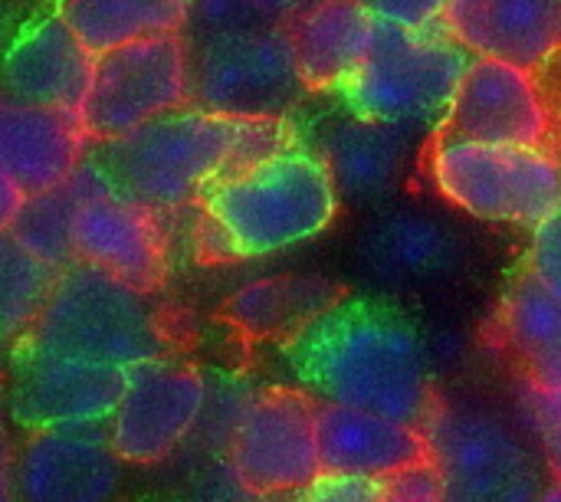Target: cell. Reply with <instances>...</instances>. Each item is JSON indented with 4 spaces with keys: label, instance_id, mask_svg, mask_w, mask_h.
I'll return each instance as SVG.
<instances>
[{
    "label": "cell",
    "instance_id": "cell-1",
    "mask_svg": "<svg viewBox=\"0 0 561 502\" xmlns=\"http://www.w3.org/2000/svg\"><path fill=\"white\" fill-rule=\"evenodd\" d=\"M283 355L299 385L332 404L424 427L440 401L427 339L385 299L342 296L289 335Z\"/></svg>",
    "mask_w": 561,
    "mask_h": 502
},
{
    "label": "cell",
    "instance_id": "cell-2",
    "mask_svg": "<svg viewBox=\"0 0 561 502\" xmlns=\"http://www.w3.org/2000/svg\"><path fill=\"white\" fill-rule=\"evenodd\" d=\"M299 141L289 115L233 118L184 105L102 145V168L135 201L161 210L201 204L227 174Z\"/></svg>",
    "mask_w": 561,
    "mask_h": 502
},
{
    "label": "cell",
    "instance_id": "cell-3",
    "mask_svg": "<svg viewBox=\"0 0 561 502\" xmlns=\"http://www.w3.org/2000/svg\"><path fill=\"white\" fill-rule=\"evenodd\" d=\"M339 187L322 151L293 141L217 181L201 201L204 260H260L325 233L339 217Z\"/></svg>",
    "mask_w": 561,
    "mask_h": 502
},
{
    "label": "cell",
    "instance_id": "cell-4",
    "mask_svg": "<svg viewBox=\"0 0 561 502\" xmlns=\"http://www.w3.org/2000/svg\"><path fill=\"white\" fill-rule=\"evenodd\" d=\"M467 62L470 53L444 30V23L401 26L378 20L371 49L339 99L358 118L434 135L454 102Z\"/></svg>",
    "mask_w": 561,
    "mask_h": 502
},
{
    "label": "cell",
    "instance_id": "cell-5",
    "mask_svg": "<svg viewBox=\"0 0 561 502\" xmlns=\"http://www.w3.org/2000/svg\"><path fill=\"white\" fill-rule=\"evenodd\" d=\"M145 296L131 283L76 260L59 270L23 342L122 368L158 358L164 355V332Z\"/></svg>",
    "mask_w": 561,
    "mask_h": 502
},
{
    "label": "cell",
    "instance_id": "cell-6",
    "mask_svg": "<svg viewBox=\"0 0 561 502\" xmlns=\"http://www.w3.org/2000/svg\"><path fill=\"white\" fill-rule=\"evenodd\" d=\"M424 168L450 207L486 224L533 230L561 210V158L552 148L490 145L434 132Z\"/></svg>",
    "mask_w": 561,
    "mask_h": 502
},
{
    "label": "cell",
    "instance_id": "cell-7",
    "mask_svg": "<svg viewBox=\"0 0 561 502\" xmlns=\"http://www.w3.org/2000/svg\"><path fill=\"white\" fill-rule=\"evenodd\" d=\"M306 92L286 23L194 36L191 43V105L233 118H276L293 115Z\"/></svg>",
    "mask_w": 561,
    "mask_h": 502
},
{
    "label": "cell",
    "instance_id": "cell-8",
    "mask_svg": "<svg viewBox=\"0 0 561 502\" xmlns=\"http://www.w3.org/2000/svg\"><path fill=\"white\" fill-rule=\"evenodd\" d=\"M184 105H191V46L184 33H161L95 56L79 122L89 141L108 145Z\"/></svg>",
    "mask_w": 561,
    "mask_h": 502
},
{
    "label": "cell",
    "instance_id": "cell-9",
    "mask_svg": "<svg viewBox=\"0 0 561 502\" xmlns=\"http://www.w3.org/2000/svg\"><path fill=\"white\" fill-rule=\"evenodd\" d=\"M427 447L447 480V500H536L542 470L523 437L493 411L470 401H437Z\"/></svg>",
    "mask_w": 561,
    "mask_h": 502
},
{
    "label": "cell",
    "instance_id": "cell-10",
    "mask_svg": "<svg viewBox=\"0 0 561 502\" xmlns=\"http://www.w3.org/2000/svg\"><path fill=\"white\" fill-rule=\"evenodd\" d=\"M227 470L250 497L299 500L322 477L316 395L299 388L253 395L227 447Z\"/></svg>",
    "mask_w": 561,
    "mask_h": 502
},
{
    "label": "cell",
    "instance_id": "cell-11",
    "mask_svg": "<svg viewBox=\"0 0 561 502\" xmlns=\"http://www.w3.org/2000/svg\"><path fill=\"white\" fill-rule=\"evenodd\" d=\"M76 191L72 253L141 293H154L168 276V240L158 210L128 197L102 164H79L69 178Z\"/></svg>",
    "mask_w": 561,
    "mask_h": 502
},
{
    "label": "cell",
    "instance_id": "cell-12",
    "mask_svg": "<svg viewBox=\"0 0 561 502\" xmlns=\"http://www.w3.org/2000/svg\"><path fill=\"white\" fill-rule=\"evenodd\" d=\"M207 398L204 372L187 362L158 355L131 365L105 431L112 450L135 467L168 460L201 427Z\"/></svg>",
    "mask_w": 561,
    "mask_h": 502
},
{
    "label": "cell",
    "instance_id": "cell-13",
    "mask_svg": "<svg viewBox=\"0 0 561 502\" xmlns=\"http://www.w3.org/2000/svg\"><path fill=\"white\" fill-rule=\"evenodd\" d=\"M437 132L490 145L552 148L556 112L539 72L490 56H470Z\"/></svg>",
    "mask_w": 561,
    "mask_h": 502
},
{
    "label": "cell",
    "instance_id": "cell-14",
    "mask_svg": "<svg viewBox=\"0 0 561 502\" xmlns=\"http://www.w3.org/2000/svg\"><path fill=\"white\" fill-rule=\"evenodd\" d=\"M128 368L79 355L43 352L20 342L10 414L20 427H99L108 424Z\"/></svg>",
    "mask_w": 561,
    "mask_h": 502
},
{
    "label": "cell",
    "instance_id": "cell-15",
    "mask_svg": "<svg viewBox=\"0 0 561 502\" xmlns=\"http://www.w3.org/2000/svg\"><path fill=\"white\" fill-rule=\"evenodd\" d=\"M358 270L381 289H431L467 263V240L437 214L394 207L368 220L355 247Z\"/></svg>",
    "mask_w": 561,
    "mask_h": 502
},
{
    "label": "cell",
    "instance_id": "cell-16",
    "mask_svg": "<svg viewBox=\"0 0 561 502\" xmlns=\"http://www.w3.org/2000/svg\"><path fill=\"white\" fill-rule=\"evenodd\" d=\"M16 497L33 502L112 500L122 483V457L99 427L30 431L13 460Z\"/></svg>",
    "mask_w": 561,
    "mask_h": 502
},
{
    "label": "cell",
    "instance_id": "cell-17",
    "mask_svg": "<svg viewBox=\"0 0 561 502\" xmlns=\"http://www.w3.org/2000/svg\"><path fill=\"white\" fill-rule=\"evenodd\" d=\"M440 23L470 56L539 76L561 62V0H450Z\"/></svg>",
    "mask_w": 561,
    "mask_h": 502
},
{
    "label": "cell",
    "instance_id": "cell-18",
    "mask_svg": "<svg viewBox=\"0 0 561 502\" xmlns=\"http://www.w3.org/2000/svg\"><path fill=\"white\" fill-rule=\"evenodd\" d=\"M92 72L95 53L76 36L59 10L30 23L3 56V82L10 95L69 115L82 112Z\"/></svg>",
    "mask_w": 561,
    "mask_h": 502
},
{
    "label": "cell",
    "instance_id": "cell-19",
    "mask_svg": "<svg viewBox=\"0 0 561 502\" xmlns=\"http://www.w3.org/2000/svg\"><path fill=\"white\" fill-rule=\"evenodd\" d=\"M85 141L79 115L0 95V171L26 197L66 184L82 164Z\"/></svg>",
    "mask_w": 561,
    "mask_h": 502
},
{
    "label": "cell",
    "instance_id": "cell-20",
    "mask_svg": "<svg viewBox=\"0 0 561 502\" xmlns=\"http://www.w3.org/2000/svg\"><path fill=\"white\" fill-rule=\"evenodd\" d=\"M378 13L368 0H309L286 20V33L309 92L339 95L365 62Z\"/></svg>",
    "mask_w": 561,
    "mask_h": 502
},
{
    "label": "cell",
    "instance_id": "cell-21",
    "mask_svg": "<svg viewBox=\"0 0 561 502\" xmlns=\"http://www.w3.org/2000/svg\"><path fill=\"white\" fill-rule=\"evenodd\" d=\"M319 454L325 474H358L388 480L398 470L431 457L427 434L417 424L319 401Z\"/></svg>",
    "mask_w": 561,
    "mask_h": 502
},
{
    "label": "cell",
    "instance_id": "cell-22",
    "mask_svg": "<svg viewBox=\"0 0 561 502\" xmlns=\"http://www.w3.org/2000/svg\"><path fill=\"white\" fill-rule=\"evenodd\" d=\"M319 151L342 197L358 207H378L404 184L411 168V132L348 112V118L322 135Z\"/></svg>",
    "mask_w": 561,
    "mask_h": 502
},
{
    "label": "cell",
    "instance_id": "cell-23",
    "mask_svg": "<svg viewBox=\"0 0 561 502\" xmlns=\"http://www.w3.org/2000/svg\"><path fill=\"white\" fill-rule=\"evenodd\" d=\"M496 339L523 381L561 385V296L523 263L510 273L500 296Z\"/></svg>",
    "mask_w": 561,
    "mask_h": 502
},
{
    "label": "cell",
    "instance_id": "cell-24",
    "mask_svg": "<svg viewBox=\"0 0 561 502\" xmlns=\"http://www.w3.org/2000/svg\"><path fill=\"white\" fill-rule=\"evenodd\" d=\"M342 296L325 276H270L240 286L227 299L224 319L250 342L289 339Z\"/></svg>",
    "mask_w": 561,
    "mask_h": 502
},
{
    "label": "cell",
    "instance_id": "cell-25",
    "mask_svg": "<svg viewBox=\"0 0 561 502\" xmlns=\"http://www.w3.org/2000/svg\"><path fill=\"white\" fill-rule=\"evenodd\" d=\"M191 7L194 0H59V13L95 56L131 39L184 33Z\"/></svg>",
    "mask_w": 561,
    "mask_h": 502
},
{
    "label": "cell",
    "instance_id": "cell-26",
    "mask_svg": "<svg viewBox=\"0 0 561 502\" xmlns=\"http://www.w3.org/2000/svg\"><path fill=\"white\" fill-rule=\"evenodd\" d=\"M56 276L59 270L36 260L10 230L0 233V342L30 332Z\"/></svg>",
    "mask_w": 561,
    "mask_h": 502
},
{
    "label": "cell",
    "instance_id": "cell-27",
    "mask_svg": "<svg viewBox=\"0 0 561 502\" xmlns=\"http://www.w3.org/2000/svg\"><path fill=\"white\" fill-rule=\"evenodd\" d=\"M72 210H76V191L66 181L56 191L26 197L16 224L10 227V233L36 260L49 263L53 270H66L69 263H76V253H72Z\"/></svg>",
    "mask_w": 561,
    "mask_h": 502
},
{
    "label": "cell",
    "instance_id": "cell-28",
    "mask_svg": "<svg viewBox=\"0 0 561 502\" xmlns=\"http://www.w3.org/2000/svg\"><path fill=\"white\" fill-rule=\"evenodd\" d=\"M519 408L526 414L529 431L539 441V450L552 480H561V385L549 388V385L523 381Z\"/></svg>",
    "mask_w": 561,
    "mask_h": 502
},
{
    "label": "cell",
    "instance_id": "cell-29",
    "mask_svg": "<svg viewBox=\"0 0 561 502\" xmlns=\"http://www.w3.org/2000/svg\"><path fill=\"white\" fill-rule=\"evenodd\" d=\"M260 23L270 20H263L250 0H194L187 26H194L197 36H210V33H233Z\"/></svg>",
    "mask_w": 561,
    "mask_h": 502
},
{
    "label": "cell",
    "instance_id": "cell-30",
    "mask_svg": "<svg viewBox=\"0 0 561 502\" xmlns=\"http://www.w3.org/2000/svg\"><path fill=\"white\" fill-rule=\"evenodd\" d=\"M523 266L561 296V210L546 217L539 227H533V240L526 247Z\"/></svg>",
    "mask_w": 561,
    "mask_h": 502
},
{
    "label": "cell",
    "instance_id": "cell-31",
    "mask_svg": "<svg viewBox=\"0 0 561 502\" xmlns=\"http://www.w3.org/2000/svg\"><path fill=\"white\" fill-rule=\"evenodd\" d=\"M385 500H404V502H434L447 500V480L444 470L437 467L434 457L411 464L404 470H398L394 477L385 480Z\"/></svg>",
    "mask_w": 561,
    "mask_h": 502
},
{
    "label": "cell",
    "instance_id": "cell-32",
    "mask_svg": "<svg viewBox=\"0 0 561 502\" xmlns=\"http://www.w3.org/2000/svg\"><path fill=\"white\" fill-rule=\"evenodd\" d=\"M299 500L325 502H375L385 500V480L358 477V474H325L299 497Z\"/></svg>",
    "mask_w": 561,
    "mask_h": 502
},
{
    "label": "cell",
    "instance_id": "cell-33",
    "mask_svg": "<svg viewBox=\"0 0 561 502\" xmlns=\"http://www.w3.org/2000/svg\"><path fill=\"white\" fill-rule=\"evenodd\" d=\"M381 20L401 23V26H434L444 20V10L450 0H368Z\"/></svg>",
    "mask_w": 561,
    "mask_h": 502
},
{
    "label": "cell",
    "instance_id": "cell-34",
    "mask_svg": "<svg viewBox=\"0 0 561 502\" xmlns=\"http://www.w3.org/2000/svg\"><path fill=\"white\" fill-rule=\"evenodd\" d=\"M23 204H26V194L0 171V233L3 230H10L13 224H16V217H20V210H23Z\"/></svg>",
    "mask_w": 561,
    "mask_h": 502
},
{
    "label": "cell",
    "instance_id": "cell-35",
    "mask_svg": "<svg viewBox=\"0 0 561 502\" xmlns=\"http://www.w3.org/2000/svg\"><path fill=\"white\" fill-rule=\"evenodd\" d=\"M250 3L260 10L263 20H270V23H286L296 10H302L309 0H250Z\"/></svg>",
    "mask_w": 561,
    "mask_h": 502
},
{
    "label": "cell",
    "instance_id": "cell-36",
    "mask_svg": "<svg viewBox=\"0 0 561 502\" xmlns=\"http://www.w3.org/2000/svg\"><path fill=\"white\" fill-rule=\"evenodd\" d=\"M16 497V483H13V470H10V454H7V441L0 437V500Z\"/></svg>",
    "mask_w": 561,
    "mask_h": 502
},
{
    "label": "cell",
    "instance_id": "cell-37",
    "mask_svg": "<svg viewBox=\"0 0 561 502\" xmlns=\"http://www.w3.org/2000/svg\"><path fill=\"white\" fill-rule=\"evenodd\" d=\"M542 500H561V480H552V487L542 490Z\"/></svg>",
    "mask_w": 561,
    "mask_h": 502
}]
</instances>
